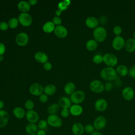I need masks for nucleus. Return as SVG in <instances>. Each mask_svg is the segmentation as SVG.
Wrapping results in <instances>:
<instances>
[{"instance_id":"21","label":"nucleus","mask_w":135,"mask_h":135,"mask_svg":"<svg viewBox=\"0 0 135 135\" xmlns=\"http://www.w3.org/2000/svg\"><path fill=\"white\" fill-rule=\"evenodd\" d=\"M71 103L70 99L66 97H62L59 100V104L63 109H70L72 105Z\"/></svg>"},{"instance_id":"4","label":"nucleus","mask_w":135,"mask_h":135,"mask_svg":"<svg viewBox=\"0 0 135 135\" xmlns=\"http://www.w3.org/2000/svg\"><path fill=\"white\" fill-rule=\"evenodd\" d=\"M46 121L48 125L53 128H60L62 125V120L56 114H49Z\"/></svg>"},{"instance_id":"30","label":"nucleus","mask_w":135,"mask_h":135,"mask_svg":"<svg viewBox=\"0 0 135 135\" xmlns=\"http://www.w3.org/2000/svg\"><path fill=\"white\" fill-rule=\"evenodd\" d=\"M56 91V88L54 84H50L46 85L44 88V92L47 95H53Z\"/></svg>"},{"instance_id":"43","label":"nucleus","mask_w":135,"mask_h":135,"mask_svg":"<svg viewBox=\"0 0 135 135\" xmlns=\"http://www.w3.org/2000/svg\"><path fill=\"white\" fill-rule=\"evenodd\" d=\"M8 27H9L8 24L6 22L2 21V22H0V30H1L3 31H6L8 29Z\"/></svg>"},{"instance_id":"15","label":"nucleus","mask_w":135,"mask_h":135,"mask_svg":"<svg viewBox=\"0 0 135 135\" xmlns=\"http://www.w3.org/2000/svg\"><path fill=\"white\" fill-rule=\"evenodd\" d=\"M85 24L86 26L91 29H94L99 26V20L95 16H90L88 17L85 20Z\"/></svg>"},{"instance_id":"52","label":"nucleus","mask_w":135,"mask_h":135,"mask_svg":"<svg viewBox=\"0 0 135 135\" xmlns=\"http://www.w3.org/2000/svg\"><path fill=\"white\" fill-rule=\"evenodd\" d=\"M4 59V57L3 55H0V62L2 61Z\"/></svg>"},{"instance_id":"51","label":"nucleus","mask_w":135,"mask_h":135,"mask_svg":"<svg viewBox=\"0 0 135 135\" xmlns=\"http://www.w3.org/2000/svg\"><path fill=\"white\" fill-rule=\"evenodd\" d=\"M61 12H62V11H61V10H60V9H57V10L56 11V13H55V14H56V15L57 16H59L61 15Z\"/></svg>"},{"instance_id":"40","label":"nucleus","mask_w":135,"mask_h":135,"mask_svg":"<svg viewBox=\"0 0 135 135\" xmlns=\"http://www.w3.org/2000/svg\"><path fill=\"white\" fill-rule=\"evenodd\" d=\"M70 110L69 109H62L61 111V115L63 118H67L70 115Z\"/></svg>"},{"instance_id":"47","label":"nucleus","mask_w":135,"mask_h":135,"mask_svg":"<svg viewBox=\"0 0 135 135\" xmlns=\"http://www.w3.org/2000/svg\"><path fill=\"white\" fill-rule=\"evenodd\" d=\"M36 134V135H46V133L45 130H41V129L38 130Z\"/></svg>"},{"instance_id":"13","label":"nucleus","mask_w":135,"mask_h":135,"mask_svg":"<svg viewBox=\"0 0 135 135\" xmlns=\"http://www.w3.org/2000/svg\"><path fill=\"white\" fill-rule=\"evenodd\" d=\"M108 106L107 101L103 98H100L97 99L94 103L95 109L99 112L105 111Z\"/></svg>"},{"instance_id":"1","label":"nucleus","mask_w":135,"mask_h":135,"mask_svg":"<svg viewBox=\"0 0 135 135\" xmlns=\"http://www.w3.org/2000/svg\"><path fill=\"white\" fill-rule=\"evenodd\" d=\"M100 77L106 81H115L118 77L115 69L112 67L106 66L103 68L100 73Z\"/></svg>"},{"instance_id":"53","label":"nucleus","mask_w":135,"mask_h":135,"mask_svg":"<svg viewBox=\"0 0 135 135\" xmlns=\"http://www.w3.org/2000/svg\"><path fill=\"white\" fill-rule=\"evenodd\" d=\"M133 38H134L135 39V31L133 33Z\"/></svg>"},{"instance_id":"46","label":"nucleus","mask_w":135,"mask_h":135,"mask_svg":"<svg viewBox=\"0 0 135 135\" xmlns=\"http://www.w3.org/2000/svg\"><path fill=\"white\" fill-rule=\"evenodd\" d=\"M6 51V47L5 46V45L0 42V55H3Z\"/></svg>"},{"instance_id":"29","label":"nucleus","mask_w":135,"mask_h":135,"mask_svg":"<svg viewBox=\"0 0 135 135\" xmlns=\"http://www.w3.org/2000/svg\"><path fill=\"white\" fill-rule=\"evenodd\" d=\"M76 86L75 84L72 82H69L67 83L64 88V92L68 95H71L75 91Z\"/></svg>"},{"instance_id":"5","label":"nucleus","mask_w":135,"mask_h":135,"mask_svg":"<svg viewBox=\"0 0 135 135\" xmlns=\"http://www.w3.org/2000/svg\"><path fill=\"white\" fill-rule=\"evenodd\" d=\"M89 88L92 92L95 93H100L104 91V83L99 80L92 81L89 84Z\"/></svg>"},{"instance_id":"31","label":"nucleus","mask_w":135,"mask_h":135,"mask_svg":"<svg viewBox=\"0 0 135 135\" xmlns=\"http://www.w3.org/2000/svg\"><path fill=\"white\" fill-rule=\"evenodd\" d=\"M60 106L58 104L52 103L49 106L47 111L50 114H56L59 111Z\"/></svg>"},{"instance_id":"26","label":"nucleus","mask_w":135,"mask_h":135,"mask_svg":"<svg viewBox=\"0 0 135 135\" xmlns=\"http://www.w3.org/2000/svg\"><path fill=\"white\" fill-rule=\"evenodd\" d=\"M98 46V43L94 39L89 40L85 44L86 49L89 51H95Z\"/></svg>"},{"instance_id":"36","label":"nucleus","mask_w":135,"mask_h":135,"mask_svg":"<svg viewBox=\"0 0 135 135\" xmlns=\"http://www.w3.org/2000/svg\"><path fill=\"white\" fill-rule=\"evenodd\" d=\"M113 33L115 36H120L122 32V28L119 25H115L113 28Z\"/></svg>"},{"instance_id":"28","label":"nucleus","mask_w":135,"mask_h":135,"mask_svg":"<svg viewBox=\"0 0 135 135\" xmlns=\"http://www.w3.org/2000/svg\"><path fill=\"white\" fill-rule=\"evenodd\" d=\"M38 129L37 126L35 123H28L25 128V131L28 134L36 133L38 131Z\"/></svg>"},{"instance_id":"23","label":"nucleus","mask_w":135,"mask_h":135,"mask_svg":"<svg viewBox=\"0 0 135 135\" xmlns=\"http://www.w3.org/2000/svg\"><path fill=\"white\" fill-rule=\"evenodd\" d=\"M117 74L119 76H126L128 74L129 69L128 67L123 64H120L117 66L115 69Z\"/></svg>"},{"instance_id":"9","label":"nucleus","mask_w":135,"mask_h":135,"mask_svg":"<svg viewBox=\"0 0 135 135\" xmlns=\"http://www.w3.org/2000/svg\"><path fill=\"white\" fill-rule=\"evenodd\" d=\"M107 122V119L104 116L99 115L94 120L93 126L97 130H101L106 126Z\"/></svg>"},{"instance_id":"3","label":"nucleus","mask_w":135,"mask_h":135,"mask_svg":"<svg viewBox=\"0 0 135 135\" xmlns=\"http://www.w3.org/2000/svg\"><path fill=\"white\" fill-rule=\"evenodd\" d=\"M103 62L109 67L114 68L118 62L117 56L112 53H107L103 55Z\"/></svg>"},{"instance_id":"54","label":"nucleus","mask_w":135,"mask_h":135,"mask_svg":"<svg viewBox=\"0 0 135 135\" xmlns=\"http://www.w3.org/2000/svg\"><path fill=\"white\" fill-rule=\"evenodd\" d=\"M28 135H36V133H32V134H28Z\"/></svg>"},{"instance_id":"38","label":"nucleus","mask_w":135,"mask_h":135,"mask_svg":"<svg viewBox=\"0 0 135 135\" xmlns=\"http://www.w3.org/2000/svg\"><path fill=\"white\" fill-rule=\"evenodd\" d=\"M113 84L112 83V82H109V81H107V82L104 84V91H111L113 88Z\"/></svg>"},{"instance_id":"2","label":"nucleus","mask_w":135,"mask_h":135,"mask_svg":"<svg viewBox=\"0 0 135 135\" xmlns=\"http://www.w3.org/2000/svg\"><path fill=\"white\" fill-rule=\"evenodd\" d=\"M93 36L98 43L104 42L107 37V31L105 27L99 26L93 31Z\"/></svg>"},{"instance_id":"22","label":"nucleus","mask_w":135,"mask_h":135,"mask_svg":"<svg viewBox=\"0 0 135 135\" xmlns=\"http://www.w3.org/2000/svg\"><path fill=\"white\" fill-rule=\"evenodd\" d=\"M34 59L37 62L44 64L47 62L48 56L43 52H38L35 54Z\"/></svg>"},{"instance_id":"50","label":"nucleus","mask_w":135,"mask_h":135,"mask_svg":"<svg viewBox=\"0 0 135 135\" xmlns=\"http://www.w3.org/2000/svg\"><path fill=\"white\" fill-rule=\"evenodd\" d=\"M4 107V103L3 101L0 100V110H2L3 107Z\"/></svg>"},{"instance_id":"32","label":"nucleus","mask_w":135,"mask_h":135,"mask_svg":"<svg viewBox=\"0 0 135 135\" xmlns=\"http://www.w3.org/2000/svg\"><path fill=\"white\" fill-rule=\"evenodd\" d=\"M18 23H19V22H18V18L16 17H13V18H11L8 21V24L9 27L13 29V28H16L18 26Z\"/></svg>"},{"instance_id":"16","label":"nucleus","mask_w":135,"mask_h":135,"mask_svg":"<svg viewBox=\"0 0 135 135\" xmlns=\"http://www.w3.org/2000/svg\"><path fill=\"white\" fill-rule=\"evenodd\" d=\"M71 131L74 135H83L84 132V126L80 122H75L72 126Z\"/></svg>"},{"instance_id":"34","label":"nucleus","mask_w":135,"mask_h":135,"mask_svg":"<svg viewBox=\"0 0 135 135\" xmlns=\"http://www.w3.org/2000/svg\"><path fill=\"white\" fill-rule=\"evenodd\" d=\"M37 127L39 129H41V130H44L45 129H46L48 126V123L47 122L46 120H41L40 121H38V123H37Z\"/></svg>"},{"instance_id":"24","label":"nucleus","mask_w":135,"mask_h":135,"mask_svg":"<svg viewBox=\"0 0 135 135\" xmlns=\"http://www.w3.org/2000/svg\"><path fill=\"white\" fill-rule=\"evenodd\" d=\"M13 114L15 118L19 119H22L25 117L26 112L22 108L16 107L13 109Z\"/></svg>"},{"instance_id":"14","label":"nucleus","mask_w":135,"mask_h":135,"mask_svg":"<svg viewBox=\"0 0 135 135\" xmlns=\"http://www.w3.org/2000/svg\"><path fill=\"white\" fill-rule=\"evenodd\" d=\"M25 118L29 123H35L39 120V115L34 110H28L26 112Z\"/></svg>"},{"instance_id":"41","label":"nucleus","mask_w":135,"mask_h":135,"mask_svg":"<svg viewBox=\"0 0 135 135\" xmlns=\"http://www.w3.org/2000/svg\"><path fill=\"white\" fill-rule=\"evenodd\" d=\"M69 6H68L65 3V2L63 1V2H60L58 4V8L59 9L61 10V11H64L65 9H66L68 8Z\"/></svg>"},{"instance_id":"25","label":"nucleus","mask_w":135,"mask_h":135,"mask_svg":"<svg viewBox=\"0 0 135 135\" xmlns=\"http://www.w3.org/2000/svg\"><path fill=\"white\" fill-rule=\"evenodd\" d=\"M17 7L20 11L22 13H27L28 12L31 8V5L28 2L21 1L17 4Z\"/></svg>"},{"instance_id":"18","label":"nucleus","mask_w":135,"mask_h":135,"mask_svg":"<svg viewBox=\"0 0 135 135\" xmlns=\"http://www.w3.org/2000/svg\"><path fill=\"white\" fill-rule=\"evenodd\" d=\"M9 114L4 110H0V128L5 127L9 121Z\"/></svg>"},{"instance_id":"20","label":"nucleus","mask_w":135,"mask_h":135,"mask_svg":"<svg viewBox=\"0 0 135 135\" xmlns=\"http://www.w3.org/2000/svg\"><path fill=\"white\" fill-rule=\"evenodd\" d=\"M70 113L71 115L77 117L80 115L83 112V108L79 104H74L69 109Z\"/></svg>"},{"instance_id":"10","label":"nucleus","mask_w":135,"mask_h":135,"mask_svg":"<svg viewBox=\"0 0 135 135\" xmlns=\"http://www.w3.org/2000/svg\"><path fill=\"white\" fill-rule=\"evenodd\" d=\"M31 94L35 96H40L43 94L44 92V88L38 83H34L31 85L29 88Z\"/></svg>"},{"instance_id":"12","label":"nucleus","mask_w":135,"mask_h":135,"mask_svg":"<svg viewBox=\"0 0 135 135\" xmlns=\"http://www.w3.org/2000/svg\"><path fill=\"white\" fill-rule=\"evenodd\" d=\"M28 36L25 32H20L16 36L15 41L17 45L20 46H24L28 42Z\"/></svg>"},{"instance_id":"8","label":"nucleus","mask_w":135,"mask_h":135,"mask_svg":"<svg viewBox=\"0 0 135 135\" xmlns=\"http://www.w3.org/2000/svg\"><path fill=\"white\" fill-rule=\"evenodd\" d=\"M125 41L124 38L121 36H115L112 41V47L115 50H121L124 47Z\"/></svg>"},{"instance_id":"7","label":"nucleus","mask_w":135,"mask_h":135,"mask_svg":"<svg viewBox=\"0 0 135 135\" xmlns=\"http://www.w3.org/2000/svg\"><path fill=\"white\" fill-rule=\"evenodd\" d=\"M19 23L23 26L27 27L31 25L32 23V18L27 13H21L18 16Z\"/></svg>"},{"instance_id":"49","label":"nucleus","mask_w":135,"mask_h":135,"mask_svg":"<svg viewBox=\"0 0 135 135\" xmlns=\"http://www.w3.org/2000/svg\"><path fill=\"white\" fill-rule=\"evenodd\" d=\"M91 135H102L101 133H100L98 131H94L93 132H92Z\"/></svg>"},{"instance_id":"44","label":"nucleus","mask_w":135,"mask_h":135,"mask_svg":"<svg viewBox=\"0 0 135 135\" xmlns=\"http://www.w3.org/2000/svg\"><path fill=\"white\" fill-rule=\"evenodd\" d=\"M38 99H39V100L40 101V102H41L42 103H46L47 102L49 98H48V95H47L46 94H42L39 96Z\"/></svg>"},{"instance_id":"6","label":"nucleus","mask_w":135,"mask_h":135,"mask_svg":"<svg viewBox=\"0 0 135 135\" xmlns=\"http://www.w3.org/2000/svg\"><path fill=\"white\" fill-rule=\"evenodd\" d=\"M70 99L72 103L75 104H79L84 101L85 93L81 90L76 91L70 95Z\"/></svg>"},{"instance_id":"17","label":"nucleus","mask_w":135,"mask_h":135,"mask_svg":"<svg viewBox=\"0 0 135 135\" xmlns=\"http://www.w3.org/2000/svg\"><path fill=\"white\" fill-rule=\"evenodd\" d=\"M124 48L127 52H134L135 51V39L133 37L128 38L125 41Z\"/></svg>"},{"instance_id":"19","label":"nucleus","mask_w":135,"mask_h":135,"mask_svg":"<svg viewBox=\"0 0 135 135\" xmlns=\"http://www.w3.org/2000/svg\"><path fill=\"white\" fill-rule=\"evenodd\" d=\"M54 32L55 35L59 38L65 37L68 33L67 29L64 26L61 25L56 26Z\"/></svg>"},{"instance_id":"35","label":"nucleus","mask_w":135,"mask_h":135,"mask_svg":"<svg viewBox=\"0 0 135 135\" xmlns=\"http://www.w3.org/2000/svg\"><path fill=\"white\" fill-rule=\"evenodd\" d=\"M24 106H25V108H26V109L27 110V111L32 110L34 108V104L32 100H27L25 101V102L24 103Z\"/></svg>"},{"instance_id":"11","label":"nucleus","mask_w":135,"mask_h":135,"mask_svg":"<svg viewBox=\"0 0 135 135\" xmlns=\"http://www.w3.org/2000/svg\"><path fill=\"white\" fill-rule=\"evenodd\" d=\"M121 94L123 98L128 101L132 100L134 97V91L132 87L129 86L124 87L122 90Z\"/></svg>"},{"instance_id":"39","label":"nucleus","mask_w":135,"mask_h":135,"mask_svg":"<svg viewBox=\"0 0 135 135\" xmlns=\"http://www.w3.org/2000/svg\"><path fill=\"white\" fill-rule=\"evenodd\" d=\"M128 74L132 79H135V65H133L129 69Z\"/></svg>"},{"instance_id":"27","label":"nucleus","mask_w":135,"mask_h":135,"mask_svg":"<svg viewBox=\"0 0 135 135\" xmlns=\"http://www.w3.org/2000/svg\"><path fill=\"white\" fill-rule=\"evenodd\" d=\"M55 28V25L52 21H49L44 24L42 27V30L45 33H50L54 31Z\"/></svg>"},{"instance_id":"48","label":"nucleus","mask_w":135,"mask_h":135,"mask_svg":"<svg viewBox=\"0 0 135 135\" xmlns=\"http://www.w3.org/2000/svg\"><path fill=\"white\" fill-rule=\"evenodd\" d=\"M28 3L30 4V5H32V6H33V5H35L36 3H37V1L36 0H29L28 1Z\"/></svg>"},{"instance_id":"37","label":"nucleus","mask_w":135,"mask_h":135,"mask_svg":"<svg viewBox=\"0 0 135 135\" xmlns=\"http://www.w3.org/2000/svg\"><path fill=\"white\" fill-rule=\"evenodd\" d=\"M94 129L93 124H86L84 126V132L88 134H91L94 131Z\"/></svg>"},{"instance_id":"45","label":"nucleus","mask_w":135,"mask_h":135,"mask_svg":"<svg viewBox=\"0 0 135 135\" xmlns=\"http://www.w3.org/2000/svg\"><path fill=\"white\" fill-rule=\"evenodd\" d=\"M52 65L50 62H46L43 64V68L46 71H50L52 69Z\"/></svg>"},{"instance_id":"33","label":"nucleus","mask_w":135,"mask_h":135,"mask_svg":"<svg viewBox=\"0 0 135 135\" xmlns=\"http://www.w3.org/2000/svg\"><path fill=\"white\" fill-rule=\"evenodd\" d=\"M92 61L96 64H100L103 62V56L100 54H97L93 56Z\"/></svg>"},{"instance_id":"42","label":"nucleus","mask_w":135,"mask_h":135,"mask_svg":"<svg viewBox=\"0 0 135 135\" xmlns=\"http://www.w3.org/2000/svg\"><path fill=\"white\" fill-rule=\"evenodd\" d=\"M52 22L54 24V25H56L57 26L60 25L62 22V19L60 17L55 16L53 18Z\"/></svg>"}]
</instances>
